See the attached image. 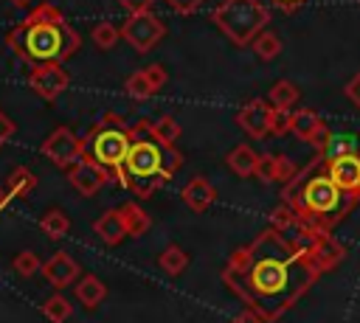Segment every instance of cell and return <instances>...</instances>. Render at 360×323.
Here are the masks:
<instances>
[{
	"label": "cell",
	"mask_w": 360,
	"mask_h": 323,
	"mask_svg": "<svg viewBox=\"0 0 360 323\" xmlns=\"http://www.w3.org/2000/svg\"><path fill=\"white\" fill-rule=\"evenodd\" d=\"M346 250L332 236L304 222L284 202L270 213V225L245 247H239L225 270L222 284L264 323L290 312L312 284L343 261Z\"/></svg>",
	"instance_id": "cell-1"
},
{
	"label": "cell",
	"mask_w": 360,
	"mask_h": 323,
	"mask_svg": "<svg viewBox=\"0 0 360 323\" xmlns=\"http://www.w3.org/2000/svg\"><path fill=\"white\" fill-rule=\"evenodd\" d=\"M281 202L292 208L304 222L332 230L338 228L360 202V197L343 191L321 166V157L315 154L312 163H307L301 171H295L284 188H281Z\"/></svg>",
	"instance_id": "cell-2"
},
{
	"label": "cell",
	"mask_w": 360,
	"mask_h": 323,
	"mask_svg": "<svg viewBox=\"0 0 360 323\" xmlns=\"http://www.w3.org/2000/svg\"><path fill=\"white\" fill-rule=\"evenodd\" d=\"M11 53L25 65H45V62H68L79 45V31L65 20L62 8L53 3H37L34 11L8 31L6 37Z\"/></svg>",
	"instance_id": "cell-3"
},
{
	"label": "cell",
	"mask_w": 360,
	"mask_h": 323,
	"mask_svg": "<svg viewBox=\"0 0 360 323\" xmlns=\"http://www.w3.org/2000/svg\"><path fill=\"white\" fill-rule=\"evenodd\" d=\"M129 135H132V143H129V152L121 169L115 171V183L132 191L135 197L146 199L172 180L166 174V143H160L152 135L146 118L135 121L129 126Z\"/></svg>",
	"instance_id": "cell-4"
},
{
	"label": "cell",
	"mask_w": 360,
	"mask_h": 323,
	"mask_svg": "<svg viewBox=\"0 0 360 323\" xmlns=\"http://www.w3.org/2000/svg\"><path fill=\"white\" fill-rule=\"evenodd\" d=\"M211 22L236 48H245L264 31V25L270 22V11L262 0H222L211 11Z\"/></svg>",
	"instance_id": "cell-5"
},
{
	"label": "cell",
	"mask_w": 360,
	"mask_h": 323,
	"mask_svg": "<svg viewBox=\"0 0 360 323\" xmlns=\"http://www.w3.org/2000/svg\"><path fill=\"white\" fill-rule=\"evenodd\" d=\"M132 135L129 126H110V124H96L90 129V135L84 138V157L96 160L98 166H104L112 177L121 169L127 152H129Z\"/></svg>",
	"instance_id": "cell-6"
},
{
	"label": "cell",
	"mask_w": 360,
	"mask_h": 323,
	"mask_svg": "<svg viewBox=\"0 0 360 323\" xmlns=\"http://www.w3.org/2000/svg\"><path fill=\"white\" fill-rule=\"evenodd\" d=\"M166 25L160 22V17L155 11H143V14H129L121 25V37L124 42H129L138 53H149L158 48V42L163 39Z\"/></svg>",
	"instance_id": "cell-7"
},
{
	"label": "cell",
	"mask_w": 360,
	"mask_h": 323,
	"mask_svg": "<svg viewBox=\"0 0 360 323\" xmlns=\"http://www.w3.org/2000/svg\"><path fill=\"white\" fill-rule=\"evenodd\" d=\"M39 152H42L51 163H56L59 169L68 171L70 166H76V163L84 157V140H82L73 129H68V126H56V129L42 140Z\"/></svg>",
	"instance_id": "cell-8"
},
{
	"label": "cell",
	"mask_w": 360,
	"mask_h": 323,
	"mask_svg": "<svg viewBox=\"0 0 360 323\" xmlns=\"http://www.w3.org/2000/svg\"><path fill=\"white\" fill-rule=\"evenodd\" d=\"M70 84V76L65 73L62 62H45L34 65L28 73V87L42 98V101H56Z\"/></svg>",
	"instance_id": "cell-9"
},
{
	"label": "cell",
	"mask_w": 360,
	"mask_h": 323,
	"mask_svg": "<svg viewBox=\"0 0 360 323\" xmlns=\"http://www.w3.org/2000/svg\"><path fill=\"white\" fill-rule=\"evenodd\" d=\"M315 154H318V152H315ZM318 157H321L323 171H326L343 191L360 197V152H357V149H354V152H346V154H335V157H323V154H318Z\"/></svg>",
	"instance_id": "cell-10"
},
{
	"label": "cell",
	"mask_w": 360,
	"mask_h": 323,
	"mask_svg": "<svg viewBox=\"0 0 360 323\" xmlns=\"http://www.w3.org/2000/svg\"><path fill=\"white\" fill-rule=\"evenodd\" d=\"M273 115H276V107L264 98H250L239 107L236 112V124L250 135V138H267L273 135Z\"/></svg>",
	"instance_id": "cell-11"
},
{
	"label": "cell",
	"mask_w": 360,
	"mask_h": 323,
	"mask_svg": "<svg viewBox=\"0 0 360 323\" xmlns=\"http://www.w3.org/2000/svg\"><path fill=\"white\" fill-rule=\"evenodd\" d=\"M68 183L82 194V197H93V194H98L110 180H112V174L104 169V166H98L96 160H90V157H82L76 166H70L68 171Z\"/></svg>",
	"instance_id": "cell-12"
},
{
	"label": "cell",
	"mask_w": 360,
	"mask_h": 323,
	"mask_svg": "<svg viewBox=\"0 0 360 323\" xmlns=\"http://www.w3.org/2000/svg\"><path fill=\"white\" fill-rule=\"evenodd\" d=\"M290 132H292L298 140L309 143L315 152H321V149L326 146L329 135H332V129L323 124V118H321L315 110H295V112H292Z\"/></svg>",
	"instance_id": "cell-13"
},
{
	"label": "cell",
	"mask_w": 360,
	"mask_h": 323,
	"mask_svg": "<svg viewBox=\"0 0 360 323\" xmlns=\"http://www.w3.org/2000/svg\"><path fill=\"white\" fill-rule=\"evenodd\" d=\"M39 272L45 275V281H48L51 286L62 289V286H70V284L79 281L82 267H79L68 253H53L48 261H42V270H39Z\"/></svg>",
	"instance_id": "cell-14"
},
{
	"label": "cell",
	"mask_w": 360,
	"mask_h": 323,
	"mask_svg": "<svg viewBox=\"0 0 360 323\" xmlns=\"http://www.w3.org/2000/svg\"><path fill=\"white\" fill-rule=\"evenodd\" d=\"M180 197H183V202H186L194 213H202V211H208V208L217 202V188H214L202 174H197V177H191V180L183 185Z\"/></svg>",
	"instance_id": "cell-15"
},
{
	"label": "cell",
	"mask_w": 360,
	"mask_h": 323,
	"mask_svg": "<svg viewBox=\"0 0 360 323\" xmlns=\"http://www.w3.org/2000/svg\"><path fill=\"white\" fill-rule=\"evenodd\" d=\"M295 171H298L295 163L287 160L284 154H262L256 166V177L264 183H287Z\"/></svg>",
	"instance_id": "cell-16"
},
{
	"label": "cell",
	"mask_w": 360,
	"mask_h": 323,
	"mask_svg": "<svg viewBox=\"0 0 360 323\" xmlns=\"http://www.w3.org/2000/svg\"><path fill=\"white\" fill-rule=\"evenodd\" d=\"M93 230H96V236L104 242V244H110V247H115V244H121L124 242V236H127V225H124V216H121V211H104L96 222H93Z\"/></svg>",
	"instance_id": "cell-17"
},
{
	"label": "cell",
	"mask_w": 360,
	"mask_h": 323,
	"mask_svg": "<svg viewBox=\"0 0 360 323\" xmlns=\"http://www.w3.org/2000/svg\"><path fill=\"white\" fill-rule=\"evenodd\" d=\"M259 157H262V154H256L253 146L239 143V146H233V149L225 154V163H228V169H231L236 177H256Z\"/></svg>",
	"instance_id": "cell-18"
},
{
	"label": "cell",
	"mask_w": 360,
	"mask_h": 323,
	"mask_svg": "<svg viewBox=\"0 0 360 323\" xmlns=\"http://www.w3.org/2000/svg\"><path fill=\"white\" fill-rule=\"evenodd\" d=\"M76 298H79V303L82 306H87V309H96L104 298H107V286H104V281L101 278H96V275H82L79 281H76Z\"/></svg>",
	"instance_id": "cell-19"
},
{
	"label": "cell",
	"mask_w": 360,
	"mask_h": 323,
	"mask_svg": "<svg viewBox=\"0 0 360 323\" xmlns=\"http://www.w3.org/2000/svg\"><path fill=\"white\" fill-rule=\"evenodd\" d=\"M6 188H8V194H11L14 199H25V197L34 194V188H37V177H34L31 169L17 166V169H11V174H8V180H6Z\"/></svg>",
	"instance_id": "cell-20"
},
{
	"label": "cell",
	"mask_w": 360,
	"mask_h": 323,
	"mask_svg": "<svg viewBox=\"0 0 360 323\" xmlns=\"http://www.w3.org/2000/svg\"><path fill=\"white\" fill-rule=\"evenodd\" d=\"M121 216H124V225H127V236H143L152 225V216L138 205V202H127L124 208H118Z\"/></svg>",
	"instance_id": "cell-21"
},
{
	"label": "cell",
	"mask_w": 360,
	"mask_h": 323,
	"mask_svg": "<svg viewBox=\"0 0 360 323\" xmlns=\"http://www.w3.org/2000/svg\"><path fill=\"white\" fill-rule=\"evenodd\" d=\"M39 230H42L48 239H62V236L70 230V219H68L65 211L51 208V211H45V213L39 216Z\"/></svg>",
	"instance_id": "cell-22"
},
{
	"label": "cell",
	"mask_w": 360,
	"mask_h": 323,
	"mask_svg": "<svg viewBox=\"0 0 360 323\" xmlns=\"http://www.w3.org/2000/svg\"><path fill=\"white\" fill-rule=\"evenodd\" d=\"M298 95H301V90L295 87V81H287V79H281V81H276V84L270 87V93H267V101H270L276 110H290V107L298 101Z\"/></svg>",
	"instance_id": "cell-23"
},
{
	"label": "cell",
	"mask_w": 360,
	"mask_h": 323,
	"mask_svg": "<svg viewBox=\"0 0 360 323\" xmlns=\"http://www.w3.org/2000/svg\"><path fill=\"white\" fill-rule=\"evenodd\" d=\"M158 267H160L166 275H180V272L188 267V256H186V250H183V247L169 244V247L158 256Z\"/></svg>",
	"instance_id": "cell-24"
},
{
	"label": "cell",
	"mask_w": 360,
	"mask_h": 323,
	"mask_svg": "<svg viewBox=\"0 0 360 323\" xmlns=\"http://www.w3.org/2000/svg\"><path fill=\"white\" fill-rule=\"evenodd\" d=\"M39 312L51 320V323H65V320H70V315H73V306H70V301L65 298V295H51V298H45L42 301V306H39Z\"/></svg>",
	"instance_id": "cell-25"
},
{
	"label": "cell",
	"mask_w": 360,
	"mask_h": 323,
	"mask_svg": "<svg viewBox=\"0 0 360 323\" xmlns=\"http://www.w3.org/2000/svg\"><path fill=\"white\" fill-rule=\"evenodd\" d=\"M149 129H152V135L160 140V143H166V146H174L177 143V138H180V124L172 118V115H160V118H155V121H149Z\"/></svg>",
	"instance_id": "cell-26"
},
{
	"label": "cell",
	"mask_w": 360,
	"mask_h": 323,
	"mask_svg": "<svg viewBox=\"0 0 360 323\" xmlns=\"http://www.w3.org/2000/svg\"><path fill=\"white\" fill-rule=\"evenodd\" d=\"M250 48H253V53H256L259 59H267V62H270V59H276V56L281 53L284 42H281V39H278L273 31H262V34H259V37L250 42Z\"/></svg>",
	"instance_id": "cell-27"
},
{
	"label": "cell",
	"mask_w": 360,
	"mask_h": 323,
	"mask_svg": "<svg viewBox=\"0 0 360 323\" xmlns=\"http://www.w3.org/2000/svg\"><path fill=\"white\" fill-rule=\"evenodd\" d=\"M90 39L96 42V48L110 51V48H115V45H118V39H121V28H115V25H112V22H107V20H101V22H96V25H93Z\"/></svg>",
	"instance_id": "cell-28"
},
{
	"label": "cell",
	"mask_w": 360,
	"mask_h": 323,
	"mask_svg": "<svg viewBox=\"0 0 360 323\" xmlns=\"http://www.w3.org/2000/svg\"><path fill=\"white\" fill-rule=\"evenodd\" d=\"M124 93L129 95V98H135V101H146L149 95H155L158 90L152 87V81L146 79V73L143 70H135L127 81H124Z\"/></svg>",
	"instance_id": "cell-29"
},
{
	"label": "cell",
	"mask_w": 360,
	"mask_h": 323,
	"mask_svg": "<svg viewBox=\"0 0 360 323\" xmlns=\"http://www.w3.org/2000/svg\"><path fill=\"white\" fill-rule=\"evenodd\" d=\"M354 149H357V138L354 135H349V132H332L329 140H326V146L318 154L335 157V154H346V152H354Z\"/></svg>",
	"instance_id": "cell-30"
},
{
	"label": "cell",
	"mask_w": 360,
	"mask_h": 323,
	"mask_svg": "<svg viewBox=\"0 0 360 323\" xmlns=\"http://www.w3.org/2000/svg\"><path fill=\"white\" fill-rule=\"evenodd\" d=\"M14 270H17V275L31 278V275H37L42 270V261H39V256L34 250H20L14 256Z\"/></svg>",
	"instance_id": "cell-31"
},
{
	"label": "cell",
	"mask_w": 360,
	"mask_h": 323,
	"mask_svg": "<svg viewBox=\"0 0 360 323\" xmlns=\"http://www.w3.org/2000/svg\"><path fill=\"white\" fill-rule=\"evenodd\" d=\"M143 73H146V79L152 81V87H155V90H163V87H166V81H169V73H166V67H163V65H146V67H143Z\"/></svg>",
	"instance_id": "cell-32"
},
{
	"label": "cell",
	"mask_w": 360,
	"mask_h": 323,
	"mask_svg": "<svg viewBox=\"0 0 360 323\" xmlns=\"http://www.w3.org/2000/svg\"><path fill=\"white\" fill-rule=\"evenodd\" d=\"M163 3H166L174 14H183V17H186V14H194L205 0H163Z\"/></svg>",
	"instance_id": "cell-33"
},
{
	"label": "cell",
	"mask_w": 360,
	"mask_h": 323,
	"mask_svg": "<svg viewBox=\"0 0 360 323\" xmlns=\"http://www.w3.org/2000/svg\"><path fill=\"white\" fill-rule=\"evenodd\" d=\"M292 124V112L290 110H276L273 115V135H287Z\"/></svg>",
	"instance_id": "cell-34"
},
{
	"label": "cell",
	"mask_w": 360,
	"mask_h": 323,
	"mask_svg": "<svg viewBox=\"0 0 360 323\" xmlns=\"http://www.w3.org/2000/svg\"><path fill=\"white\" fill-rule=\"evenodd\" d=\"M14 132H17V124H14V121L0 110V149L14 138Z\"/></svg>",
	"instance_id": "cell-35"
},
{
	"label": "cell",
	"mask_w": 360,
	"mask_h": 323,
	"mask_svg": "<svg viewBox=\"0 0 360 323\" xmlns=\"http://www.w3.org/2000/svg\"><path fill=\"white\" fill-rule=\"evenodd\" d=\"M118 3L127 14H143V11H152L155 6V0H118Z\"/></svg>",
	"instance_id": "cell-36"
},
{
	"label": "cell",
	"mask_w": 360,
	"mask_h": 323,
	"mask_svg": "<svg viewBox=\"0 0 360 323\" xmlns=\"http://www.w3.org/2000/svg\"><path fill=\"white\" fill-rule=\"evenodd\" d=\"M343 93H346V98H349V101H354V107L360 110V70L349 79V84L343 87Z\"/></svg>",
	"instance_id": "cell-37"
},
{
	"label": "cell",
	"mask_w": 360,
	"mask_h": 323,
	"mask_svg": "<svg viewBox=\"0 0 360 323\" xmlns=\"http://www.w3.org/2000/svg\"><path fill=\"white\" fill-rule=\"evenodd\" d=\"M233 323H264V317L259 312H253V309H245V312H239L233 317Z\"/></svg>",
	"instance_id": "cell-38"
},
{
	"label": "cell",
	"mask_w": 360,
	"mask_h": 323,
	"mask_svg": "<svg viewBox=\"0 0 360 323\" xmlns=\"http://www.w3.org/2000/svg\"><path fill=\"white\" fill-rule=\"evenodd\" d=\"M270 6H276V8H281V11H287V14H292L298 6H304L307 0H267Z\"/></svg>",
	"instance_id": "cell-39"
},
{
	"label": "cell",
	"mask_w": 360,
	"mask_h": 323,
	"mask_svg": "<svg viewBox=\"0 0 360 323\" xmlns=\"http://www.w3.org/2000/svg\"><path fill=\"white\" fill-rule=\"evenodd\" d=\"M8 199H11V194H8V188H3V185H0V211H3L6 205H8Z\"/></svg>",
	"instance_id": "cell-40"
},
{
	"label": "cell",
	"mask_w": 360,
	"mask_h": 323,
	"mask_svg": "<svg viewBox=\"0 0 360 323\" xmlns=\"http://www.w3.org/2000/svg\"><path fill=\"white\" fill-rule=\"evenodd\" d=\"M8 3H11V6H17V8H28L34 0H8Z\"/></svg>",
	"instance_id": "cell-41"
}]
</instances>
